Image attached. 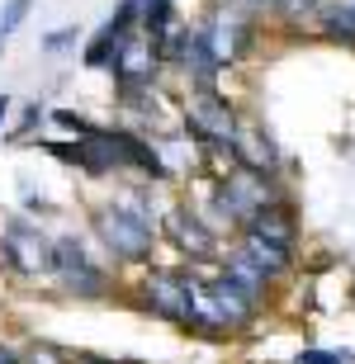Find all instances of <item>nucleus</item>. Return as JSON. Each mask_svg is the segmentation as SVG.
I'll use <instances>...</instances> for the list:
<instances>
[{
    "label": "nucleus",
    "mask_w": 355,
    "mask_h": 364,
    "mask_svg": "<svg viewBox=\"0 0 355 364\" xmlns=\"http://www.w3.org/2000/svg\"><path fill=\"white\" fill-rule=\"evenodd\" d=\"M53 279H57V289L71 294V298H105L114 289L105 265L90 256L85 237H71V232L67 237H53Z\"/></svg>",
    "instance_id": "39448f33"
},
{
    "label": "nucleus",
    "mask_w": 355,
    "mask_h": 364,
    "mask_svg": "<svg viewBox=\"0 0 355 364\" xmlns=\"http://www.w3.org/2000/svg\"><path fill=\"white\" fill-rule=\"evenodd\" d=\"M28 10H33V0H5V5H0V53H5V43L14 38V28L28 19Z\"/></svg>",
    "instance_id": "2eb2a0df"
},
{
    "label": "nucleus",
    "mask_w": 355,
    "mask_h": 364,
    "mask_svg": "<svg viewBox=\"0 0 355 364\" xmlns=\"http://www.w3.org/2000/svg\"><path fill=\"white\" fill-rule=\"evenodd\" d=\"M76 43H81V33H76V24H67V28L43 33V53H67V48H76Z\"/></svg>",
    "instance_id": "dca6fc26"
},
{
    "label": "nucleus",
    "mask_w": 355,
    "mask_h": 364,
    "mask_svg": "<svg viewBox=\"0 0 355 364\" xmlns=\"http://www.w3.org/2000/svg\"><path fill=\"white\" fill-rule=\"evenodd\" d=\"M228 5H242V10H256V14H265V5H270V0H228Z\"/></svg>",
    "instance_id": "aec40b11"
},
{
    "label": "nucleus",
    "mask_w": 355,
    "mask_h": 364,
    "mask_svg": "<svg viewBox=\"0 0 355 364\" xmlns=\"http://www.w3.org/2000/svg\"><path fill=\"white\" fill-rule=\"evenodd\" d=\"M38 123H43V109H38V105H28V109H24V119H19V128H14V137L33 133V128H38Z\"/></svg>",
    "instance_id": "a211bd4d"
},
{
    "label": "nucleus",
    "mask_w": 355,
    "mask_h": 364,
    "mask_svg": "<svg viewBox=\"0 0 355 364\" xmlns=\"http://www.w3.org/2000/svg\"><path fill=\"white\" fill-rule=\"evenodd\" d=\"M10 119V95H0V123Z\"/></svg>",
    "instance_id": "412c9836"
},
{
    "label": "nucleus",
    "mask_w": 355,
    "mask_h": 364,
    "mask_svg": "<svg viewBox=\"0 0 355 364\" xmlns=\"http://www.w3.org/2000/svg\"><path fill=\"white\" fill-rule=\"evenodd\" d=\"M0 364H24V350H14L10 341H0Z\"/></svg>",
    "instance_id": "6ab92c4d"
},
{
    "label": "nucleus",
    "mask_w": 355,
    "mask_h": 364,
    "mask_svg": "<svg viewBox=\"0 0 355 364\" xmlns=\"http://www.w3.org/2000/svg\"><path fill=\"white\" fill-rule=\"evenodd\" d=\"M237 109L228 105L223 90H194L185 105V133L204 151H228L233 156V133H237Z\"/></svg>",
    "instance_id": "0eeeda50"
},
{
    "label": "nucleus",
    "mask_w": 355,
    "mask_h": 364,
    "mask_svg": "<svg viewBox=\"0 0 355 364\" xmlns=\"http://www.w3.org/2000/svg\"><path fill=\"white\" fill-rule=\"evenodd\" d=\"M317 24H322V33L337 43H346V48H355V0H322V10H317Z\"/></svg>",
    "instance_id": "ddd939ff"
},
{
    "label": "nucleus",
    "mask_w": 355,
    "mask_h": 364,
    "mask_svg": "<svg viewBox=\"0 0 355 364\" xmlns=\"http://www.w3.org/2000/svg\"><path fill=\"white\" fill-rule=\"evenodd\" d=\"M285 194L275 189V176H265V171H251V166H237L228 176L213 180V218H218V228L228 223V228H242L246 218H256L260 208H270V203H280Z\"/></svg>",
    "instance_id": "20e7f679"
},
{
    "label": "nucleus",
    "mask_w": 355,
    "mask_h": 364,
    "mask_svg": "<svg viewBox=\"0 0 355 364\" xmlns=\"http://www.w3.org/2000/svg\"><path fill=\"white\" fill-rule=\"evenodd\" d=\"M256 308L251 298L237 289L228 274H213V279H194V294H190V317L185 326L204 331V336H233L242 326L256 322Z\"/></svg>",
    "instance_id": "7ed1b4c3"
},
{
    "label": "nucleus",
    "mask_w": 355,
    "mask_h": 364,
    "mask_svg": "<svg viewBox=\"0 0 355 364\" xmlns=\"http://www.w3.org/2000/svg\"><path fill=\"white\" fill-rule=\"evenodd\" d=\"M317 10H322V0H270L265 14L280 19L289 28H303V24H317Z\"/></svg>",
    "instance_id": "4468645a"
},
{
    "label": "nucleus",
    "mask_w": 355,
    "mask_h": 364,
    "mask_svg": "<svg viewBox=\"0 0 355 364\" xmlns=\"http://www.w3.org/2000/svg\"><path fill=\"white\" fill-rule=\"evenodd\" d=\"M90 228L105 242L114 260L123 265H142L157 251V223H152V208L142 194H128V199H110L90 208Z\"/></svg>",
    "instance_id": "f257e3e1"
},
{
    "label": "nucleus",
    "mask_w": 355,
    "mask_h": 364,
    "mask_svg": "<svg viewBox=\"0 0 355 364\" xmlns=\"http://www.w3.org/2000/svg\"><path fill=\"white\" fill-rule=\"evenodd\" d=\"M0 265L24 284L48 279V274H53V242L43 237L38 223L5 218V228H0Z\"/></svg>",
    "instance_id": "423d86ee"
},
{
    "label": "nucleus",
    "mask_w": 355,
    "mask_h": 364,
    "mask_svg": "<svg viewBox=\"0 0 355 364\" xmlns=\"http://www.w3.org/2000/svg\"><path fill=\"white\" fill-rule=\"evenodd\" d=\"M294 364H355V355H346V350H299Z\"/></svg>",
    "instance_id": "f3484780"
},
{
    "label": "nucleus",
    "mask_w": 355,
    "mask_h": 364,
    "mask_svg": "<svg viewBox=\"0 0 355 364\" xmlns=\"http://www.w3.org/2000/svg\"><path fill=\"white\" fill-rule=\"evenodd\" d=\"M233 161H237V166H251V171H265V176H275V171H280V151H275V142L265 137V128L237 123V133H233Z\"/></svg>",
    "instance_id": "f8f14e48"
},
{
    "label": "nucleus",
    "mask_w": 355,
    "mask_h": 364,
    "mask_svg": "<svg viewBox=\"0 0 355 364\" xmlns=\"http://www.w3.org/2000/svg\"><path fill=\"white\" fill-rule=\"evenodd\" d=\"M190 294H194V274H185V270H147V279H142L147 312H157L166 322H185L190 317Z\"/></svg>",
    "instance_id": "1a4fd4ad"
},
{
    "label": "nucleus",
    "mask_w": 355,
    "mask_h": 364,
    "mask_svg": "<svg viewBox=\"0 0 355 364\" xmlns=\"http://www.w3.org/2000/svg\"><path fill=\"white\" fill-rule=\"evenodd\" d=\"M128 33H137V0H119V5H114V14L90 33V38H85L81 62L90 71H105V67H110V57H114V48H119Z\"/></svg>",
    "instance_id": "9b49d317"
},
{
    "label": "nucleus",
    "mask_w": 355,
    "mask_h": 364,
    "mask_svg": "<svg viewBox=\"0 0 355 364\" xmlns=\"http://www.w3.org/2000/svg\"><path fill=\"white\" fill-rule=\"evenodd\" d=\"M161 53L152 48V38L137 28V33H128V38L114 48V57H110V76H114V85H119V95H152L157 90V76H161Z\"/></svg>",
    "instance_id": "6e6552de"
},
{
    "label": "nucleus",
    "mask_w": 355,
    "mask_h": 364,
    "mask_svg": "<svg viewBox=\"0 0 355 364\" xmlns=\"http://www.w3.org/2000/svg\"><path fill=\"white\" fill-rule=\"evenodd\" d=\"M161 232L176 242L180 256H190V260H204V256H213V251H218V228H208V223L194 213L190 203H176V208L166 213Z\"/></svg>",
    "instance_id": "9d476101"
},
{
    "label": "nucleus",
    "mask_w": 355,
    "mask_h": 364,
    "mask_svg": "<svg viewBox=\"0 0 355 364\" xmlns=\"http://www.w3.org/2000/svg\"><path fill=\"white\" fill-rule=\"evenodd\" d=\"M237 251H242L251 265H260L270 279H280V274L294 265V251H299V223H294V208L280 199V203H270V208H260L256 218H246Z\"/></svg>",
    "instance_id": "f03ea898"
}]
</instances>
